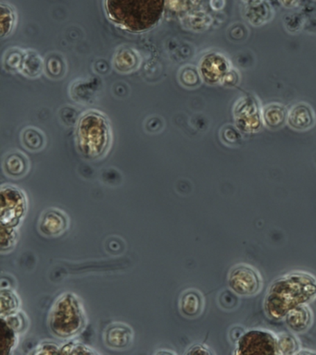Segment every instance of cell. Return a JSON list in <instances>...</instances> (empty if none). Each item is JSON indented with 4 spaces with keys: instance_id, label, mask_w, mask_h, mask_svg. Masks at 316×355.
Segmentation results:
<instances>
[{
    "instance_id": "cell-30",
    "label": "cell",
    "mask_w": 316,
    "mask_h": 355,
    "mask_svg": "<svg viewBox=\"0 0 316 355\" xmlns=\"http://www.w3.org/2000/svg\"><path fill=\"white\" fill-rule=\"evenodd\" d=\"M60 354H99V352L95 351L91 347L85 344L79 343V341L73 340H66L60 347Z\"/></svg>"
},
{
    "instance_id": "cell-15",
    "label": "cell",
    "mask_w": 316,
    "mask_h": 355,
    "mask_svg": "<svg viewBox=\"0 0 316 355\" xmlns=\"http://www.w3.org/2000/svg\"><path fill=\"white\" fill-rule=\"evenodd\" d=\"M31 168L29 158L24 153L13 150L5 155L2 168L10 179L19 180L28 174Z\"/></svg>"
},
{
    "instance_id": "cell-3",
    "label": "cell",
    "mask_w": 316,
    "mask_h": 355,
    "mask_svg": "<svg viewBox=\"0 0 316 355\" xmlns=\"http://www.w3.org/2000/svg\"><path fill=\"white\" fill-rule=\"evenodd\" d=\"M87 324L84 305L76 293L66 291L57 297L48 316V327L55 338L73 340L84 331Z\"/></svg>"
},
{
    "instance_id": "cell-23",
    "label": "cell",
    "mask_w": 316,
    "mask_h": 355,
    "mask_svg": "<svg viewBox=\"0 0 316 355\" xmlns=\"http://www.w3.org/2000/svg\"><path fill=\"white\" fill-rule=\"evenodd\" d=\"M0 310L2 316H8L21 310V299L13 288H1L0 291Z\"/></svg>"
},
{
    "instance_id": "cell-35",
    "label": "cell",
    "mask_w": 316,
    "mask_h": 355,
    "mask_svg": "<svg viewBox=\"0 0 316 355\" xmlns=\"http://www.w3.org/2000/svg\"><path fill=\"white\" fill-rule=\"evenodd\" d=\"M297 354H316L315 351H307V349H301Z\"/></svg>"
},
{
    "instance_id": "cell-21",
    "label": "cell",
    "mask_w": 316,
    "mask_h": 355,
    "mask_svg": "<svg viewBox=\"0 0 316 355\" xmlns=\"http://www.w3.org/2000/svg\"><path fill=\"white\" fill-rule=\"evenodd\" d=\"M67 64L65 58L60 53L53 52L48 55L45 60V73L52 80H59L65 76Z\"/></svg>"
},
{
    "instance_id": "cell-27",
    "label": "cell",
    "mask_w": 316,
    "mask_h": 355,
    "mask_svg": "<svg viewBox=\"0 0 316 355\" xmlns=\"http://www.w3.org/2000/svg\"><path fill=\"white\" fill-rule=\"evenodd\" d=\"M277 338H278V354L280 355H293L301 351V343L294 333L291 334V333L281 332L277 334Z\"/></svg>"
},
{
    "instance_id": "cell-32",
    "label": "cell",
    "mask_w": 316,
    "mask_h": 355,
    "mask_svg": "<svg viewBox=\"0 0 316 355\" xmlns=\"http://www.w3.org/2000/svg\"><path fill=\"white\" fill-rule=\"evenodd\" d=\"M60 344L53 343V341L45 340L38 344L35 348V351L32 352L34 355H47V354H60Z\"/></svg>"
},
{
    "instance_id": "cell-20",
    "label": "cell",
    "mask_w": 316,
    "mask_h": 355,
    "mask_svg": "<svg viewBox=\"0 0 316 355\" xmlns=\"http://www.w3.org/2000/svg\"><path fill=\"white\" fill-rule=\"evenodd\" d=\"M17 22V13L15 8L9 3L0 4V35L6 38L13 33Z\"/></svg>"
},
{
    "instance_id": "cell-16",
    "label": "cell",
    "mask_w": 316,
    "mask_h": 355,
    "mask_svg": "<svg viewBox=\"0 0 316 355\" xmlns=\"http://www.w3.org/2000/svg\"><path fill=\"white\" fill-rule=\"evenodd\" d=\"M141 62L142 60L137 50L129 46H122L113 57V65L120 73L130 74L140 68Z\"/></svg>"
},
{
    "instance_id": "cell-6",
    "label": "cell",
    "mask_w": 316,
    "mask_h": 355,
    "mask_svg": "<svg viewBox=\"0 0 316 355\" xmlns=\"http://www.w3.org/2000/svg\"><path fill=\"white\" fill-rule=\"evenodd\" d=\"M234 354H279L277 334L265 329L244 330L235 341Z\"/></svg>"
},
{
    "instance_id": "cell-14",
    "label": "cell",
    "mask_w": 316,
    "mask_h": 355,
    "mask_svg": "<svg viewBox=\"0 0 316 355\" xmlns=\"http://www.w3.org/2000/svg\"><path fill=\"white\" fill-rule=\"evenodd\" d=\"M284 320L288 329L294 334H303L313 326V311L309 304L299 305L285 315Z\"/></svg>"
},
{
    "instance_id": "cell-8",
    "label": "cell",
    "mask_w": 316,
    "mask_h": 355,
    "mask_svg": "<svg viewBox=\"0 0 316 355\" xmlns=\"http://www.w3.org/2000/svg\"><path fill=\"white\" fill-rule=\"evenodd\" d=\"M235 127L244 133H255L263 127L262 107L255 97L243 96L233 107Z\"/></svg>"
},
{
    "instance_id": "cell-17",
    "label": "cell",
    "mask_w": 316,
    "mask_h": 355,
    "mask_svg": "<svg viewBox=\"0 0 316 355\" xmlns=\"http://www.w3.org/2000/svg\"><path fill=\"white\" fill-rule=\"evenodd\" d=\"M288 110L281 103H268L262 107L263 126L268 130L281 129L287 124Z\"/></svg>"
},
{
    "instance_id": "cell-36",
    "label": "cell",
    "mask_w": 316,
    "mask_h": 355,
    "mask_svg": "<svg viewBox=\"0 0 316 355\" xmlns=\"http://www.w3.org/2000/svg\"><path fill=\"white\" fill-rule=\"evenodd\" d=\"M155 354H176V352L172 351H158Z\"/></svg>"
},
{
    "instance_id": "cell-18",
    "label": "cell",
    "mask_w": 316,
    "mask_h": 355,
    "mask_svg": "<svg viewBox=\"0 0 316 355\" xmlns=\"http://www.w3.org/2000/svg\"><path fill=\"white\" fill-rule=\"evenodd\" d=\"M45 71V60L35 50H26L21 71L24 76L35 79Z\"/></svg>"
},
{
    "instance_id": "cell-37",
    "label": "cell",
    "mask_w": 316,
    "mask_h": 355,
    "mask_svg": "<svg viewBox=\"0 0 316 355\" xmlns=\"http://www.w3.org/2000/svg\"><path fill=\"white\" fill-rule=\"evenodd\" d=\"M315 1H316V0H315Z\"/></svg>"
},
{
    "instance_id": "cell-12",
    "label": "cell",
    "mask_w": 316,
    "mask_h": 355,
    "mask_svg": "<svg viewBox=\"0 0 316 355\" xmlns=\"http://www.w3.org/2000/svg\"><path fill=\"white\" fill-rule=\"evenodd\" d=\"M316 124V113L312 105L299 102L288 110L287 125L296 132H307Z\"/></svg>"
},
{
    "instance_id": "cell-34",
    "label": "cell",
    "mask_w": 316,
    "mask_h": 355,
    "mask_svg": "<svg viewBox=\"0 0 316 355\" xmlns=\"http://www.w3.org/2000/svg\"><path fill=\"white\" fill-rule=\"evenodd\" d=\"M281 1L282 4L285 6V7L287 8H291L293 7V6H295L297 3H298L299 0H280Z\"/></svg>"
},
{
    "instance_id": "cell-7",
    "label": "cell",
    "mask_w": 316,
    "mask_h": 355,
    "mask_svg": "<svg viewBox=\"0 0 316 355\" xmlns=\"http://www.w3.org/2000/svg\"><path fill=\"white\" fill-rule=\"evenodd\" d=\"M227 284L230 291L237 296L253 297L262 291L263 279L254 266L238 263L230 269Z\"/></svg>"
},
{
    "instance_id": "cell-33",
    "label": "cell",
    "mask_w": 316,
    "mask_h": 355,
    "mask_svg": "<svg viewBox=\"0 0 316 355\" xmlns=\"http://www.w3.org/2000/svg\"><path fill=\"white\" fill-rule=\"evenodd\" d=\"M185 354H213V352L210 351L209 347L204 345L201 343H195L193 345L188 347L187 351L185 352Z\"/></svg>"
},
{
    "instance_id": "cell-19",
    "label": "cell",
    "mask_w": 316,
    "mask_h": 355,
    "mask_svg": "<svg viewBox=\"0 0 316 355\" xmlns=\"http://www.w3.org/2000/svg\"><path fill=\"white\" fill-rule=\"evenodd\" d=\"M21 141L24 148L31 152H38L45 148L47 139L42 130L29 126L22 130Z\"/></svg>"
},
{
    "instance_id": "cell-22",
    "label": "cell",
    "mask_w": 316,
    "mask_h": 355,
    "mask_svg": "<svg viewBox=\"0 0 316 355\" xmlns=\"http://www.w3.org/2000/svg\"><path fill=\"white\" fill-rule=\"evenodd\" d=\"M21 335L1 319V330H0V354H13L17 348Z\"/></svg>"
},
{
    "instance_id": "cell-11",
    "label": "cell",
    "mask_w": 316,
    "mask_h": 355,
    "mask_svg": "<svg viewBox=\"0 0 316 355\" xmlns=\"http://www.w3.org/2000/svg\"><path fill=\"white\" fill-rule=\"evenodd\" d=\"M103 340L108 348L115 351H126L134 343L135 332L128 324L115 322L105 329Z\"/></svg>"
},
{
    "instance_id": "cell-9",
    "label": "cell",
    "mask_w": 316,
    "mask_h": 355,
    "mask_svg": "<svg viewBox=\"0 0 316 355\" xmlns=\"http://www.w3.org/2000/svg\"><path fill=\"white\" fill-rule=\"evenodd\" d=\"M198 69L205 83L209 85H223L230 71L234 68L226 55L220 52L212 51L201 58Z\"/></svg>"
},
{
    "instance_id": "cell-4",
    "label": "cell",
    "mask_w": 316,
    "mask_h": 355,
    "mask_svg": "<svg viewBox=\"0 0 316 355\" xmlns=\"http://www.w3.org/2000/svg\"><path fill=\"white\" fill-rule=\"evenodd\" d=\"M112 143V129L103 114L90 110L80 118L76 130V144L83 157L88 160L101 159L110 151Z\"/></svg>"
},
{
    "instance_id": "cell-31",
    "label": "cell",
    "mask_w": 316,
    "mask_h": 355,
    "mask_svg": "<svg viewBox=\"0 0 316 355\" xmlns=\"http://www.w3.org/2000/svg\"><path fill=\"white\" fill-rule=\"evenodd\" d=\"M240 130L237 127L234 128L232 125H224L221 130V140L226 146H233L240 143Z\"/></svg>"
},
{
    "instance_id": "cell-29",
    "label": "cell",
    "mask_w": 316,
    "mask_h": 355,
    "mask_svg": "<svg viewBox=\"0 0 316 355\" xmlns=\"http://www.w3.org/2000/svg\"><path fill=\"white\" fill-rule=\"evenodd\" d=\"M1 252L7 254L15 248L19 239V227L1 226Z\"/></svg>"
},
{
    "instance_id": "cell-24",
    "label": "cell",
    "mask_w": 316,
    "mask_h": 355,
    "mask_svg": "<svg viewBox=\"0 0 316 355\" xmlns=\"http://www.w3.org/2000/svg\"><path fill=\"white\" fill-rule=\"evenodd\" d=\"M245 17L249 24L254 26H260V25L267 24V21H270L273 17V10L270 6L263 2L249 7Z\"/></svg>"
},
{
    "instance_id": "cell-26",
    "label": "cell",
    "mask_w": 316,
    "mask_h": 355,
    "mask_svg": "<svg viewBox=\"0 0 316 355\" xmlns=\"http://www.w3.org/2000/svg\"><path fill=\"white\" fill-rule=\"evenodd\" d=\"M178 80L179 83L188 89L198 88L203 82L201 74H199V69L192 65H185L180 69Z\"/></svg>"
},
{
    "instance_id": "cell-1",
    "label": "cell",
    "mask_w": 316,
    "mask_h": 355,
    "mask_svg": "<svg viewBox=\"0 0 316 355\" xmlns=\"http://www.w3.org/2000/svg\"><path fill=\"white\" fill-rule=\"evenodd\" d=\"M315 299L316 277L307 272H290L269 286L263 300V311L271 320L280 321L290 310L309 304Z\"/></svg>"
},
{
    "instance_id": "cell-10",
    "label": "cell",
    "mask_w": 316,
    "mask_h": 355,
    "mask_svg": "<svg viewBox=\"0 0 316 355\" xmlns=\"http://www.w3.org/2000/svg\"><path fill=\"white\" fill-rule=\"evenodd\" d=\"M70 219L65 211L58 207H49L43 211L38 220V229L47 238H58L67 232Z\"/></svg>"
},
{
    "instance_id": "cell-25",
    "label": "cell",
    "mask_w": 316,
    "mask_h": 355,
    "mask_svg": "<svg viewBox=\"0 0 316 355\" xmlns=\"http://www.w3.org/2000/svg\"><path fill=\"white\" fill-rule=\"evenodd\" d=\"M24 53H26V50L19 49V47H13V49H8L5 52L3 60H2V66H3L5 71L9 72L21 71Z\"/></svg>"
},
{
    "instance_id": "cell-5",
    "label": "cell",
    "mask_w": 316,
    "mask_h": 355,
    "mask_svg": "<svg viewBox=\"0 0 316 355\" xmlns=\"http://www.w3.org/2000/svg\"><path fill=\"white\" fill-rule=\"evenodd\" d=\"M1 226L20 227L28 211V198L24 190L13 184H3L0 190Z\"/></svg>"
},
{
    "instance_id": "cell-2",
    "label": "cell",
    "mask_w": 316,
    "mask_h": 355,
    "mask_svg": "<svg viewBox=\"0 0 316 355\" xmlns=\"http://www.w3.org/2000/svg\"><path fill=\"white\" fill-rule=\"evenodd\" d=\"M166 0H104L107 18L132 33L149 32L163 18Z\"/></svg>"
},
{
    "instance_id": "cell-28",
    "label": "cell",
    "mask_w": 316,
    "mask_h": 355,
    "mask_svg": "<svg viewBox=\"0 0 316 355\" xmlns=\"http://www.w3.org/2000/svg\"><path fill=\"white\" fill-rule=\"evenodd\" d=\"M0 318L6 322L13 329H15L21 336L26 334L29 329L30 321L28 316L26 315L24 311L19 310L18 312L8 316H2Z\"/></svg>"
},
{
    "instance_id": "cell-13",
    "label": "cell",
    "mask_w": 316,
    "mask_h": 355,
    "mask_svg": "<svg viewBox=\"0 0 316 355\" xmlns=\"http://www.w3.org/2000/svg\"><path fill=\"white\" fill-rule=\"evenodd\" d=\"M178 308L185 318L194 319L203 313L205 299L203 294L195 288H187L179 297Z\"/></svg>"
}]
</instances>
